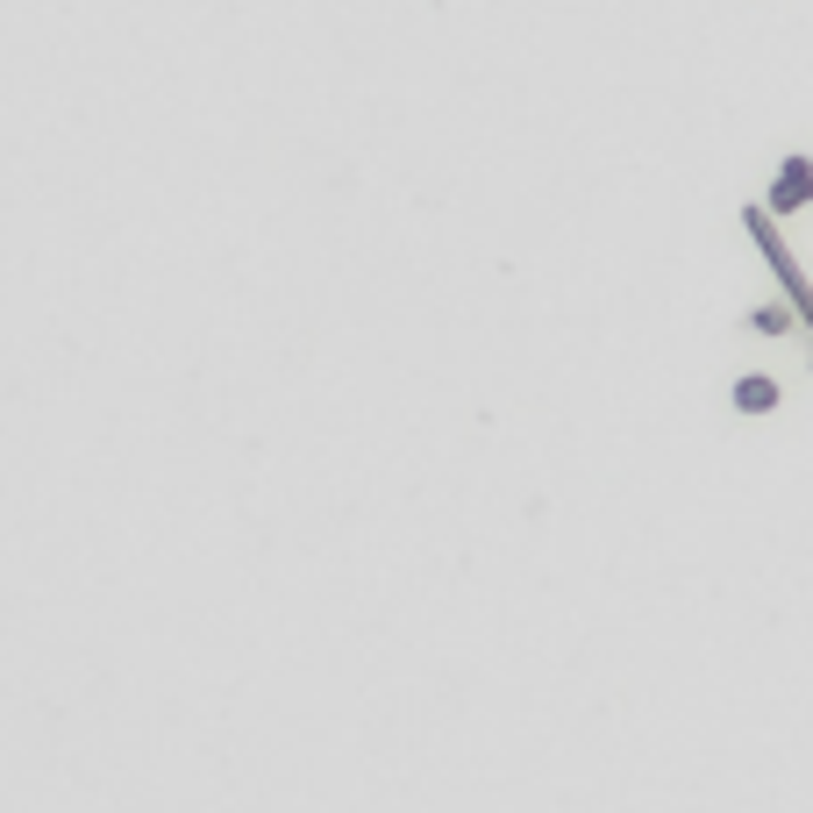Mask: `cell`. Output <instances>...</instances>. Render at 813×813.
<instances>
[{"label":"cell","instance_id":"6da1fadb","mask_svg":"<svg viewBox=\"0 0 813 813\" xmlns=\"http://www.w3.org/2000/svg\"><path fill=\"white\" fill-rule=\"evenodd\" d=\"M806 200H813V165H806V157H792L785 179L770 186V208H806Z\"/></svg>","mask_w":813,"mask_h":813},{"label":"cell","instance_id":"7a4b0ae2","mask_svg":"<svg viewBox=\"0 0 813 813\" xmlns=\"http://www.w3.org/2000/svg\"><path fill=\"white\" fill-rule=\"evenodd\" d=\"M735 406H742V414H770V406H778V386H770V378H742Z\"/></svg>","mask_w":813,"mask_h":813}]
</instances>
